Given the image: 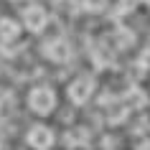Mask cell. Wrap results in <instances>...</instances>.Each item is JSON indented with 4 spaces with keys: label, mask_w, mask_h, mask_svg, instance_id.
<instances>
[{
    "label": "cell",
    "mask_w": 150,
    "mask_h": 150,
    "mask_svg": "<svg viewBox=\"0 0 150 150\" xmlns=\"http://www.w3.org/2000/svg\"><path fill=\"white\" fill-rule=\"evenodd\" d=\"M25 21H28V25H31L33 31H38V28H43V23H46V13L41 8H31L28 16H25Z\"/></svg>",
    "instance_id": "cell-1"
},
{
    "label": "cell",
    "mask_w": 150,
    "mask_h": 150,
    "mask_svg": "<svg viewBox=\"0 0 150 150\" xmlns=\"http://www.w3.org/2000/svg\"><path fill=\"white\" fill-rule=\"evenodd\" d=\"M104 3H107V0H84V5H87L89 10H102Z\"/></svg>",
    "instance_id": "cell-2"
}]
</instances>
